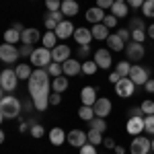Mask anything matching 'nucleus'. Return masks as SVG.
<instances>
[{"label":"nucleus","instance_id":"nucleus-1","mask_svg":"<svg viewBox=\"0 0 154 154\" xmlns=\"http://www.w3.org/2000/svg\"><path fill=\"white\" fill-rule=\"evenodd\" d=\"M27 82H29V93H31V97L43 95V93L49 95L51 84H49V72L45 68H35L33 74H31V78Z\"/></svg>","mask_w":154,"mask_h":154},{"label":"nucleus","instance_id":"nucleus-2","mask_svg":"<svg viewBox=\"0 0 154 154\" xmlns=\"http://www.w3.org/2000/svg\"><path fill=\"white\" fill-rule=\"evenodd\" d=\"M23 105L14 95H2L0 99V117L2 119H17L21 117Z\"/></svg>","mask_w":154,"mask_h":154},{"label":"nucleus","instance_id":"nucleus-3","mask_svg":"<svg viewBox=\"0 0 154 154\" xmlns=\"http://www.w3.org/2000/svg\"><path fill=\"white\" fill-rule=\"evenodd\" d=\"M51 62H54V56H51V49L48 48H35L33 54L29 56V64L35 68H48Z\"/></svg>","mask_w":154,"mask_h":154},{"label":"nucleus","instance_id":"nucleus-4","mask_svg":"<svg viewBox=\"0 0 154 154\" xmlns=\"http://www.w3.org/2000/svg\"><path fill=\"white\" fill-rule=\"evenodd\" d=\"M152 152V140L144 138V136H136L130 144V154H150Z\"/></svg>","mask_w":154,"mask_h":154},{"label":"nucleus","instance_id":"nucleus-5","mask_svg":"<svg viewBox=\"0 0 154 154\" xmlns=\"http://www.w3.org/2000/svg\"><path fill=\"white\" fill-rule=\"evenodd\" d=\"M17 84H19V76H17V72H14V70L6 68V70L0 72V86H2V91L12 93V91L17 88Z\"/></svg>","mask_w":154,"mask_h":154},{"label":"nucleus","instance_id":"nucleus-6","mask_svg":"<svg viewBox=\"0 0 154 154\" xmlns=\"http://www.w3.org/2000/svg\"><path fill=\"white\" fill-rule=\"evenodd\" d=\"M125 56L130 62H140L144 60L146 56V48H144V43H138V41H130V43H125Z\"/></svg>","mask_w":154,"mask_h":154},{"label":"nucleus","instance_id":"nucleus-7","mask_svg":"<svg viewBox=\"0 0 154 154\" xmlns=\"http://www.w3.org/2000/svg\"><path fill=\"white\" fill-rule=\"evenodd\" d=\"M19 58H21V51L17 49V45L6 43V41L0 45V60H2V64H12V62H17Z\"/></svg>","mask_w":154,"mask_h":154},{"label":"nucleus","instance_id":"nucleus-8","mask_svg":"<svg viewBox=\"0 0 154 154\" xmlns=\"http://www.w3.org/2000/svg\"><path fill=\"white\" fill-rule=\"evenodd\" d=\"M134 93H136V84H134V80H131L130 76L121 78L115 84V95H119L121 99H130V97H134Z\"/></svg>","mask_w":154,"mask_h":154},{"label":"nucleus","instance_id":"nucleus-9","mask_svg":"<svg viewBox=\"0 0 154 154\" xmlns=\"http://www.w3.org/2000/svg\"><path fill=\"white\" fill-rule=\"evenodd\" d=\"M130 78L134 80V84H136V86H144V84L150 80V76H148V70H146V68H142L140 64H131Z\"/></svg>","mask_w":154,"mask_h":154},{"label":"nucleus","instance_id":"nucleus-10","mask_svg":"<svg viewBox=\"0 0 154 154\" xmlns=\"http://www.w3.org/2000/svg\"><path fill=\"white\" fill-rule=\"evenodd\" d=\"M97 62V66L99 68H103V70H109L111 68V49H105V48H101V49H97L95 51V58H93Z\"/></svg>","mask_w":154,"mask_h":154},{"label":"nucleus","instance_id":"nucleus-11","mask_svg":"<svg viewBox=\"0 0 154 154\" xmlns=\"http://www.w3.org/2000/svg\"><path fill=\"white\" fill-rule=\"evenodd\" d=\"M93 107H95V115H97V117H103V119H105L107 115H111V111H113L111 101L105 99V97H99V99H97V103Z\"/></svg>","mask_w":154,"mask_h":154},{"label":"nucleus","instance_id":"nucleus-12","mask_svg":"<svg viewBox=\"0 0 154 154\" xmlns=\"http://www.w3.org/2000/svg\"><path fill=\"white\" fill-rule=\"evenodd\" d=\"M68 144L80 150L84 144H88V134H84L82 130H72L70 134H68Z\"/></svg>","mask_w":154,"mask_h":154},{"label":"nucleus","instance_id":"nucleus-13","mask_svg":"<svg viewBox=\"0 0 154 154\" xmlns=\"http://www.w3.org/2000/svg\"><path fill=\"white\" fill-rule=\"evenodd\" d=\"M41 37L43 35L39 33V29H35V27H27L23 33H21V41H23V45H35Z\"/></svg>","mask_w":154,"mask_h":154},{"label":"nucleus","instance_id":"nucleus-14","mask_svg":"<svg viewBox=\"0 0 154 154\" xmlns=\"http://www.w3.org/2000/svg\"><path fill=\"white\" fill-rule=\"evenodd\" d=\"M125 130L130 136H142L144 134V117H130L128 119V125H125Z\"/></svg>","mask_w":154,"mask_h":154},{"label":"nucleus","instance_id":"nucleus-15","mask_svg":"<svg viewBox=\"0 0 154 154\" xmlns=\"http://www.w3.org/2000/svg\"><path fill=\"white\" fill-rule=\"evenodd\" d=\"M93 39H95V37H93V31L86 29V27H78V29L74 31V41H76L78 45H91Z\"/></svg>","mask_w":154,"mask_h":154},{"label":"nucleus","instance_id":"nucleus-16","mask_svg":"<svg viewBox=\"0 0 154 154\" xmlns=\"http://www.w3.org/2000/svg\"><path fill=\"white\" fill-rule=\"evenodd\" d=\"M64 74L70 78V76H78L80 72H82V62H78V58L74 60V58H70V60H66L64 64Z\"/></svg>","mask_w":154,"mask_h":154},{"label":"nucleus","instance_id":"nucleus-17","mask_svg":"<svg viewBox=\"0 0 154 154\" xmlns=\"http://www.w3.org/2000/svg\"><path fill=\"white\" fill-rule=\"evenodd\" d=\"M74 31H76L74 23L66 19V21H62V23L58 25V29H56V35H58V39H68V37H74Z\"/></svg>","mask_w":154,"mask_h":154},{"label":"nucleus","instance_id":"nucleus-18","mask_svg":"<svg viewBox=\"0 0 154 154\" xmlns=\"http://www.w3.org/2000/svg\"><path fill=\"white\" fill-rule=\"evenodd\" d=\"M70 54H72V49L70 45H56V48L51 49V56H54V62H60V64H64L66 60H70Z\"/></svg>","mask_w":154,"mask_h":154},{"label":"nucleus","instance_id":"nucleus-19","mask_svg":"<svg viewBox=\"0 0 154 154\" xmlns=\"http://www.w3.org/2000/svg\"><path fill=\"white\" fill-rule=\"evenodd\" d=\"M105 14L107 12L103 11V8H99V6H91L88 11H86V21L88 23H93V25H97V23H103V19H105Z\"/></svg>","mask_w":154,"mask_h":154},{"label":"nucleus","instance_id":"nucleus-20","mask_svg":"<svg viewBox=\"0 0 154 154\" xmlns=\"http://www.w3.org/2000/svg\"><path fill=\"white\" fill-rule=\"evenodd\" d=\"M68 140V134L62 130V128H51L49 130V142L54 146H62V144Z\"/></svg>","mask_w":154,"mask_h":154},{"label":"nucleus","instance_id":"nucleus-21","mask_svg":"<svg viewBox=\"0 0 154 154\" xmlns=\"http://www.w3.org/2000/svg\"><path fill=\"white\" fill-rule=\"evenodd\" d=\"M80 101H82V105H95L97 103V88L93 86H84L82 91H80Z\"/></svg>","mask_w":154,"mask_h":154},{"label":"nucleus","instance_id":"nucleus-22","mask_svg":"<svg viewBox=\"0 0 154 154\" xmlns=\"http://www.w3.org/2000/svg\"><path fill=\"white\" fill-rule=\"evenodd\" d=\"M93 37H95L97 41H107V37L111 35L109 33V27H107L105 23H97V25H93Z\"/></svg>","mask_w":154,"mask_h":154},{"label":"nucleus","instance_id":"nucleus-23","mask_svg":"<svg viewBox=\"0 0 154 154\" xmlns=\"http://www.w3.org/2000/svg\"><path fill=\"white\" fill-rule=\"evenodd\" d=\"M107 45L111 51H123L125 49V41L117 35V33H111V35L107 37Z\"/></svg>","mask_w":154,"mask_h":154},{"label":"nucleus","instance_id":"nucleus-24","mask_svg":"<svg viewBox=\"0 0 154 154\" xmlns=\"http://www.w3.org/2000/svg\"><path fill=\"white\" fill-rule=\"evenodd\" d=\"M62 12H64L66 17L78 14V2H76V0H62Z\"/></svg>","mask_w":154,"mask_h":154},{"label":"nucleus","instance_id":"nucleus-25","mask_svg":"<svg viewBox=\"0 0 154 154\" xmlns=\"http://www.w3.org/2000/svg\"><path fill=\"white\" fill-rule=\"evenodd\" d=\"M68 86H70V82H68V76H66V74H62V76H58V78L51 80V88H54L56 93H64Z\"/></svg>","mask_w":154,"mask_h":154},{"label":"nucleus","instance_id":"nucleus-26","mask_svg":"<svg viewBox=\"0 0 154 154\" xmlns=\"http://www.w3.org/2000/svg\"><path fill=\"white\" fill-rule=\"evenodd\" d=\"M33 99V105H35V109L37 111H45L49 107V95H35V97H31Z\"/></svg>","mask_w":154,"mask_h":154},{"label":"nucleus","instance_id":"nucleus-27","mask_svg":"<svg viewBox=\"0 0 154 154\" xmlns=\"http://www.w3.org/2000/svg\"><path fill=\"white\" fill-rule=\"evenodd\" d=\"M128 6H130L128 2H115V4L111 6V14H115L117 19H123V17H128V12H130Z\"/></svg>","mask_w":154,"mask_h":154},{"label":"nucleus","instance_id":"nucleus-28","mask_svg":"<svg viewBox=\"0 0 154 154\" xmlns=\"http://www.w3.org/2000/svg\"><path fill=\"white\" fill-rule=\"evenodd\" d=\"M41 41H43V48L54 49L58 45V35H56V31H45V35L41 37Z\"/></svg>","mask_w":154,"mask_h":154},{"label":"nucleus","instance_id":"nucleus-29","mask_svg":"<svg viewBox=\"0 0 154 154\" xmlns=\"http://www.w3.org/2000/svg\"><path fill=\"white\" fill-rule=\"evenodd\" d=\"M78 117L82 119V121H91V119H95V107L91 105H80V109H78Z\"/></svg>","mask_w":154,"mask_h":154},{"label":"nucleus","instance_id":"nucleus-30","mask_svg":"<svg viewBox=\"0 0 154 154\" xmlns=\"http://www.w3.org/2000/svg\"><path fill=\"white\" fill-rule=\"evenodd\" d=\"M14 72H17L19 80H29V78H31V74H33V70H31V66H29V64H19V66L14 68Z\"/></svg>","mask_w":154,"mask_h":154},{"label":"nucleus","instance_id":"nucleus-31","mask_svg":"<svg viewBox=\"0 0 154 154\" xmlns=\"http://www.w3.org/2000/svg\"><path fill=\"white\" fill-rule=\"evenodd\" d=\"M115 72H117L121 78H128V76H130V72H131V64L128 62V60L117 62V64H115Z\"/></svg>","mask_w":154,"mask_h":154},{"label":"nucleus","instance_id":"nucleus-32","mask_svg":"<svg viewBox=\"0 0 154 154\" xmlns=\"http://www.w3.org/2000/svg\"><path fill=\"white\" fill-rule=\"evenodd\" d=\"M4 41L14 45L17 41H21V31H17V29H12V27H11V29H6V31H4Z\"/></svg>","mask_w":154,"mask_h":154},{"label":"nucleus","instance_id":"nucleus-33","mask_svg":"<svg viewBox=\"0 0 154 154\" xmlns=\"http://www.w3.org/2000/svg\"><path fill=\"white\" fill-rule=\"evenodd\" d=\"M45 70L49 72V76H51V78H58V76H62V74H64V66H62L60 62H51Z\"/></svg>","mask_w":154,"mask_h":154},{"label":"nucleus","instance_id":"nucleus-34","mask_svg":"<svg viewBox=\"0 0 154 154\" xmlns=\"http://www.w3.org/2000/svg\"><path fill=\"white\" fill-rule=\"evenodd\" d=\"M97 70H99V66H97L95 60H86V62H82V74L93 76V74H97Z\"/></svg>","mask_w":154,"mask_h":154},{"label":"nucleus","instance_id":"nucleus-35","mask_svg":"<svg viewBox=\"0 0 154 154\" xmlns=\"http://www.w3.org/2000/svg\"><path fill=\"white\" fill-rule=\"evenodd\" d=\"M29 134H31L35 140H39V138H43V134H45V128H43L41 123H31V128H29Z\"/></svg>","mask_w":154,"mask_h":154},{"label":"nucleus","instance_id":"nucleus-36","mask_svg":"<svg viewBox=\"0 0 154 154\" xmlns=\"http://www.w3.org/2000/svg\"><path fill=\"white\" fill-rule=\"evenodd\" d=\"M88 123H91V130H97V131H101V134L107 130V123L103 117H95V119H91Z\"/></svg>","mask_w":154,"mask_h":154},{"label":"nucleus","instance_id":"nucleus-37","mask_svg":"<svg viewBox=\"0 0 154 154\" xmlns=\"http://www.w3.org/2000/svg\"><path fill=\"white\" fill-rule=\"evenodd\" d=\"M103 140H105V138H103V134H101V131H97V130L88 131V142H91V144L99 146V144H103Z\"/></svg>","mask_w":154,"mask_h":154},{"label":"nucleus","instance_id":"nucleus-38","mask_svg":"<svg viewBox=\"0 0 154 154\" xmlns=\"http://www.w3.org/2000/svg\"><path fill=\"white\" fill-rule=\"evenodd\" d=\"M142 12L144 17H148V19H154V0H146L142 4Z\"/></svg>","mask_w":154,"mask_h":154},{"label":"nucleus","instance_id":"nucleus-39","mask_svg":"<svg viewBox=\"0 0 154 154\" xmlns=\"http://www.w3.org/2000/svg\"><path fill=\"white\" fill-rule=\"evenodd\" d=\"M148 37L146 29H134L131 31V41H138V43H144V39Z\"/></svg>","mask_w":154,"mask_h":154},{"label":"nucleus","instance_id":"nucleus-40","mask_svg":"<svg viewBox=\"0 0 154 154\" xmlns=\"http://www.w3.org/2000/svg\"><path fill=\"white\" fill-rule=\"evenodd\" d=\"M144 131L154 136V115H146L144 117Z\"/></svg>","mask_w":154,"mask_h":154},{"label":"nucleus","instance_id":"nucleus-41","mask_svg":"<svg viewBox=\"0 0 154 154\" xmlns=\"http://www.w3.org/2000/svg\"><path fill=\"white\" fill-rule=\"evenodd\" d=\"M43 23H45V29H48V31H56V29H58V21H56V19H51V17H49V14H43Z\"/></svg>","mask_w":154,"mask_h":154},{"label":"nucleus","instance_id":"nucleus-42","mask_svg":"<svg viewBox=\"0 0 154 154\" xmlns=\"http://www.w3.org/2000/svg\"><path fill=\"white\" fill-rule=\"evenodd\" d=\"M140 107H142V111H144V117H146V115H154V101L148 99V101H144Z\"/></svg>","mask_w":154,"mask_h":154},{"label":"nucleus","instance_id":"nucleus-43","mask_svg":"<svg viewBox=\"0 0 154 154\" xmlns=\"http://www.w3.org/2000/svg\"><path fill=\"white\" fill-rule=\"evenodd\" d=\"M48 11H62V0H45Z\"/></svg>","mask_w":154,"mask_h":154},{"label":"nucleus","instance_id":"nucleus-44","mask_svg":"<svg viewBox=\"0 0 154 154\" xmlns=\"http://www.w3.org/2000/svg\"><path fill=\"white\" fill-rule=\"evenodd\" d=\"M103 23H105L107 27H109V29H113V27H117V17L109 12V14H105V19H103Z\"/></svg>","mask_w":154,"mask_h":154},{"label":"nucleus","instance_id":"nucleus-45","mask_svg":"<svg viewBox=\"0 0 154 154\" xmlns=\"http://www.w3.org/2000/svg\"><path fill=\"white\" fill-rule=\"evenodd\" d=\"M88 54H91V45H78V58L82 60V62H86Z\"/></svg>","mask_w":154,"mask_h":154},{"label":"nucleus","instance_id":"nucleus-46","mask_svg":"<svg viewBox=\"0 0 154 154\" xmlns=\"http://www.w3.org/2000/svg\"><path fill=\"white\" fill-rule=\"evenodd\" d=\"M128 29H130V31H134V29H148V27H144V21H142V19H131Z\"/></svg>","mask_w":154,"mask_h":154},{"label":"nucleus","instance_id":"nucleus-47","mask_svg":"<svg viewBox=\"0 0 154 154\" xmlns=\"http://www.w3.org/2000/svg\"><path fill=\"white\" fill-rule=\"evenodd\" d=\"M80 154H99V152H97V146H95V144L88 142V144H84L82 148H80Z\"/></svg>","mask_w":154,"mask_h":154},{"label":"nucleus","instance_id":"nucleus-48","mask_svg":"<svg viewBox=\"0 0 154 154\" xmlns=\"http://www.w3.org/2000/svg\"><path fill=\"white\" fill-rule=\"evenodd\" d=\"M113 4H115V0H97V6H99V8H103V11H107V8L111 11V6H113Z\"/></svg>","mask_w":154,"mask_h":154},{"label":"nucleus","instance_id":"nucleus-49","mask_svg":"<svg viewBox=\"0 0 154 154\" xmlns=\"http://www.w3.org/2000/svg\"><path fill=\"white\" fill-rule=\"evenodd\" d=\"M117 35L121 37V39H123L125 43H130V41H131V31H130V29H119Z\"/></svg>","mask_w":154,"mask_h":154},{"label":"nucleus","instance_id":"nucleus-50","mask_svg":"<svg viewBox=\"0 0 154 154\" xmlns=\"http://www.w3.org/2000/svg\"><path fill=\"white\" fill-rule=\"evenodd\" d=\"M60 101H62V93H56V91H54V93H51V95H49V105H60Z\"/></svg>","mask_w":154,"mask_h":154},{"label":"nucleus","instance_id":"nucleus-51","mask_svg":"<svg viewBox=\"0 0 154 154\" xmlns=\"http://www.w3.org/2000/svg\"><path fill=\"white\" fill-rule=\"evenodd\" d=\"M130 117H144L142 107H131L130 109Z\"/></svg>","mask_w":154,"mask_h":154},{"label":"nucleus","instance_id":"nucleus-52","mask_svg":"<svg viewBox=\"0 0 154 154\" xmlns=\"http://www.w3.org/2000/svg\"><path fill=\"white\" fill-rule=\"evenodd\" d=\"M119 80H121V76H119V74H117V72H115V70H113V72H111V74H109V82L113 84V86H115V84H117Z\"/></svg>","mask_w":154,"mask_h":154},{"label":"nucleus","instance_id":"nucleus-53","mask_svg":"<svg viewBox=\"0 0 154 154\" xmlns=\"http://www.w3.org/2000/svg\"><path fill=\"white\" fill-rule=\"evenodd\" d=\"M19 51H21V56H31L33 54V45H23Z\"/></svg>","mask_w":154,"mask_h":154},{"label":"nucleus","instance_id":"nucleus-54","mask_svg":"<svg viewBox=\"0 0 154 154\" xmlns=\"http://www.w3.org/2000/svg\"><path fill=\"white\" fill-rule=\"evenodd\" d=\"M144 91H146V93H150V95L154 93V78H150L148 82L144 84Z\"/></svg>","mask_w":154,"mask_h":154},{"label":"nucleus","instance_id":"nucleus-55","mask_svg":"<svg viewBox=\"0 0 154 154\" xmlns=\"http://www.w3.org/2000/svg\"><path fill=\"white\" fill-rule=\"evenodd\" d=\"M146 0H128V4H130L131 8H142V4Z\"/></svg>","mask_w":154,"mask_h":154},{"label":"nucleus","instance_id":"nucleus-56","mask_svg":"<svg viewBox=\"0 0 154 154\" xmlns=\"http://www.w3.org/2000/svg\"><path fill=\"white\" fill-rule=\"evenodd\" d=\"M103 146H105V148H111V150H115V146H117V144L113 142L111 138H105V140H103Z\"/></svg>","mask_w":154,"mask_h":154},{"label":"nucleus","instance_id":"nucleus-57","mask_svg":"<svg viewBox=\"0 0 154 154\" xmlns=\"http://www.w3.org/2000/svg\"><path fill=\"white\" fill-rule=\"evenodd\" d=\"M146 33H148V37H150V39H154V23L146 29Z\"/></svg>","mask_w":154,"mask_h":154},{"label":"nucleus","instance_id":"nucleus-58","mask_svg":"<svg viewBox=\"0 0 154 154\" xmlns=\"http://www.w3.org/2000/svg\"><path fill=\"white\" fill-rule=\"evenodd\" d=\"M27 128H29V123H27V121H23V123L19 125V131H21V134H25V131H27Z\"/></svg>","mask_w":154,"mask_h":154},{"label":"nucleus","instance_id":"nucleus-59","mask_svg":"<svg viewBox=\"0 0 154 154\" xmlns=\"http://www.w3.org/2000/svg\"><path fill=\"white\" fill-rule=\"evenodd\" d=\"M115 152L117 154H125V148H123V146H115Z\"/></svg>","mask_w":154,"mask_h":154},{"label":"nucleus","instance_id":"nucleus-60","mask_svg":"<svg viewBox=\"0 0 154 154\" xmlns=\"http://www.w3.org/2000/svg\"><path fill=\"white\" fill-rule=\"evenodd\" d=\"M115 2H128V0H115Z\"/></svg>","mask_w":154,"mask_h":154},{"label":"nucleus","instance_id":"nucleus-61","mask_svg":"<svg viewBox=\"0 0 154 154\" xmlns=\"http://www.w3.org/2000/svg\"><path fill=\"white\" fill-rule=\"evenodd\" d=\"M152 152H154V140H152Z\"/></svg>","mask_w":154,"mask_h":154}]
</instances>
